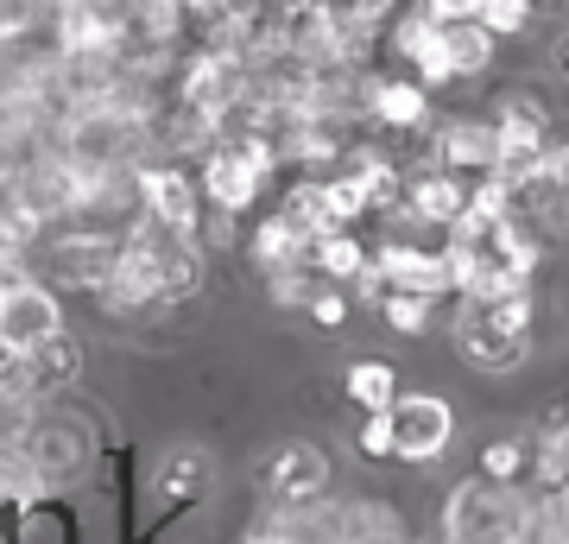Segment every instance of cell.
<instances>
[{"instance_id": "ba28073f", "label": "cell", "mask_w": 569, "mask_h": 544, "mask_svg": "<svg viewBox=\"0 0 569 544\" xmlns=\"http://www.w3.org/2000/svg\"><path fill=\"white\" fill-rule=\"evenodd\" d=\"M63 51L77 63L89 58H114V51H127V20L108 7V0H70L63 7Z\"/></svg>"}, {"instance_id": "d4e9b609", "label": "cell", "mask_w": 569, "mask_h": 544, "mask_svg": "<svg viewBox=\"0 0 569 544\" xmlns=\"http://www.w3.org/2000/svg\"><path fill=\"white\" fill-rule=\"evenodd\" d=\"M430 310H437V304L411 298V291H387V298H380V317H387L399 336H425V329H430Z\"/></svg>"}, {"instance_id": "44dd1931", "label": "cell", "mask_w": 569, "mask_h": 544, "mask_svg": "<svg viewBox=\"0 0 569 544\" xmlns=\"http://www.w3.org/2000/svg\"><path fill=\"white\" fill-rule=\"evenodd\" d=\"M253 260H260L266 273H291V266H305V260H310V247L298 241V235L279 222V216H266L260 235H253Z\"/></svg>"}, {"instance_id": "d6986e66", "label": "cell", "mask_w": 569, "mask_h": 544, "mask_svg": "<svg viewBox=\"0 0 569 544\" xmlns=\"http://www.w3.org/2000/svg\"><path fill=\"white\" fill-rule=\"evenodd\" d=\"M348 399L361 405L367 418H380V412H392V399H399V374H392L387 362H355L348 367Z\"/></svg>"}, {"instance_id": "4316f807", "label": "cell", "mask_w": 569, "mask_h": 544, "mask_svg": "<svg viewBox=\"0 0 569 544\" xmlns=\"http://www.w3.org/2000/svg\"><path fill=\"white\" fill-rule=\"evenodd\" d=\"M430 32H437L430 13H425V7H411L406 20H399V32H392V51H399V58H418V51L430 44Z\"/></svg>"}, {"instance_id": "2e32d148", "label": "cell", "mask_w": 569, "mask_h": 544, "mask_svg": "<svg viewBox=\"0 0 569 544\" xmlns=\"http://www.w3.org/2000/svg\"><path fill=\"white\" fill-rule=\"evenodd\" d=\"M526 463H531V482L545 487V501L550 494H563L569 487V412H550V418L538 424Z\"/></svg>"}, {"instance_id": "6da1fadb", "label": "cell", "mask_w": 569, "mask_h": 544, "mask_svg": "<svg viewBox=\"0 0 569 544\" xmlns=\"http://www.w3.org/2000/svg\"><path fill=\"white\" fill-rule=\"evenodd\" d=\"M526 343H531V291H512V298H462V310H456V348L475 367L507 374V367L526 362Z\"/></svg>"}, {"instance_id": "83f0119b", "label": "cell", "mask_w": 569, "mask_h": 544, "mask_svg": "<svg viewBox=\"0 0 569 544\" xmlns=\"http://www.w3.org/2000/svg\"><path fill=\"white\" fill-rule=\"evenodd\" d=\"M425 13H430V26H468V20H481V0H425Z\"/></svg>"}, {"instance_id": "5bb4252c", "label": "cell", "mask_w": 569, "mask_h": 544, "mask_svg": "<svg viewBox=\"0 0 569 544\" xmlns=\"http://www.w3.org/2000/svg\"><path fill=\"white\" fill-rule=\"evenodd\" d=\"M361 108L373 115V121L399 127V133H411V127L430 121V96H425V89H418V82H392V77L361 82Z\"/></svg>"}, {"instance_id": "f1b7e54d", "label": "cell", "mask_w": 569, "mask_h": 544, "mask_svg": "<svg viewBox=\"0 0 569 544\" xmlns=\"http://www.w3.org/2000/svg\"><path fill=\"white\" fill-rule=\"evenodd\" d=\"M355 444H361V456H373V463H387V456H392V431H387V412H380V418H367V424H361V437H355Z\"/></svg>"}, {"instance_id": "7402d4cb", "label": "cell", "mask_w": 569, "mask_h": 544, "mask_svg": "<svg viewBox=\"0 0 569 544\" xmlns=\"http://www.w3.org/2000/svg\"><path fill=\"white\" fill-rule=\"evenodd\" d=\"M317 184H323V202H329V222L336 228L361 222L367 209H373V202H367V184L355 178V171H336V178H317Z\"/></svg>"}, {"instance_id": "f546056e", "label": "cell", "mask_w": 569, "mask_h": 544, "mask_svg": "<svg viewBox=\"0 0 569 544\" xmlns=\"http://www.w3.org/2000/svg\"><path fill=\"white\" fill-rule=\"evenodd\" d=\"M310 317L323 323V329H342V317H348V298L336 291V285H323V291L310 298Z\"/></svg>"}, {"instance_id": "4dcf8cb0", "label": "cell", "mask_w": 569, "mask_h": 544, "mask_svg": "<svg viewBox=\"0 0 569 544\" xmlns=\"http://www.w3.org/2000/svg\"><path fill=\"white\" fill-rule=\"evenodd\" d=\"M228 7H234V0H178V20H183V13H197V20H222V13H228Z\"/></svg>"}, {"instance_id": "3957f363", "label": "cell", "mask_w": 569, "mask_h": 544, "mask_svg": "<svg viewBox=\"0 0 569 544\" xmlns=\"http://www.w3.org/2000/svg\"><path fill=\"white\" fill-rule=\"evenodd\" d=\"M133 190H140L146 222H152V228L183 235V241H197V235H203V190L183 178L178 165H140V171H133Z\"/></svg>"}, {"instance_id": "30bf717a", "label": "cell", "mask_w": 569, "mask_h": 544, "mask_svg": "<svg viewBox=\"0 0 569 544\" xmlns=\"http://www.w3.org/2000/svg\"><path fill=\"white\" fill-rule=\"evenodd\" d=\"M114 260H121L114 235H63V241H51V273L63 285H82V291H102Z\"/></svg>"}, {"instance_id": "d6a6232c", "label": "cell", "mask_w": 569, "mask_h": 544, "mask_svg": "<svg viewBox=\"0 0 569 544\" xmlns=\"http://www.w3.org/2000/svg\"><path fill=\"white\" fill-rule=\"evenodd\" d=\"M557 77L569 82V32H563V39H557Z\"/></svg>"}, {"instance_id": "277c9868", "label": "cell", "mask_w": 569, "mask_h": 544, "mask_svg": "<svg viewBox=\"0 0 569 544\" xmlns=\"http://www.w3.org/2000/svg\"><path fill=\"white\" fill-rule=\"evenodd\" d=\"M387 431H392V456L399 463H430L449 449V431H456V412H449L437 393H399L387 412Z\"/></svg>"}, {"instance_id": "5b68a950", "label": "cell", "mask_w": 569, "mask_h": 544, "mask_svg": "<svg viewBox=\"0 0 569 544\" xmlns=\"http://www.w3.org/2000/svg\"><path fill=\"white\" fill-rule=\"evenodd\" d=\"M247 89H253V70L234 63V58H209V51H197V58L178 70V101L183 108H197V115H209V121L241 115Z\"/></svg>"}, {"instance_id": "1f68e13d", "label": "cell", "mask_w": 569, "mask_h": 544, "mask_svg": "<svg viewBox=\"0 0 569 544\" xmlns=\"http://www.w3.org/2000/svg\"><path fill=\"white\" fill-rule=\"evenodd\" d=\"M545 216H550V228H563V235H569V190L545 197Z\"/></svg>"}, {"instance_id": "cb8c5ba5", "label": "cell", "mask_w": 569, "mask_h": 544, "mask_svg": "<svg viewBox=\"0 0 569 544\" xmlns=\"http://www.w3.org/2000/svg\"><path fill=\"white\" fill-rule=\"evenodd\" d=\"M475 26H481L488 39H519L531 26V0H481V20Z\"/></svg>"}, {"instance_id": "603a6c76", "label": "cell", "mask_w": 569, "mask_h": 544, "mask_svg": "<svg viewBox=\"0 0 569 544\" xmlns=\"http://www.w3.org/2000/svg\"><path fill=\"white\" fill-rule=\"evenodd\" d=\"M519 475H526V444L519 437H500V444L481 449V482L488 487H512Z\"/></svg>"}, {"instance_id": "8fae6325", "label": "cell", "mask_w": 569, "mask_h": 544, "mask_svg": "<svg viewBox=\"0 0 569 544\" xmlns=\"http://www.w3.org/2000/svg\"><path fill=\"white\" fill-rule=\"evenodd\" d=\"M437 159H443L449 178H488L493 165H500V133H493V121H456L443 127V140H437Z\"/></svg>"}, {"instance_id": "ac0fdd59", "label": "cell", "mask_w": 569, "mask_h": 544, "mask_svg": "<svg viewBox=\"0 0 569 544\" xmlns=\"http://www.w3.org/2000/svg\"><path fill=\"white\" fill-rule=\"evenodd\" d=\"M305 266H310L323 285H355V279H361V266H367V247L355 241L348 228H336V235H323V241L310 247Z\"/></svg>"}, {"instance_id": "9a60e30c", "label": "cell", "mask_w": 569, "mask_h": 544, "mask_svg": "<svg viewBox=\"0 0 569 544\" xmlns=\"http://www.w3.org/2000/svg\"><path fill=\"white\" fill-rule=\"evenodd\" d=\"M468 209V184L449 178V171H425V178L406 184V216L418 222H437V228H456V216Z\"/></svg>"}, {"instance_id": "8992f818", "label": "cell", "mask_w": 569, "mask_h": 544, "mask_svg": "<svg viewBox=\"0 0 569 544\" xmlns=\"http://www.w3.org/2000/svg\"><path fill=\"white\" fill-rule=\"evenodd\" d=\"M146 241V260H152V291H159V304H183L203 291V247L183 241V235H164V228L140 222L133 228Z\"/></svg>"}, {"instance_id": "484cf974", "label": "cell", "mask_w": 569, "mask_h": 544, "mask_svg": "<svg viewBox=\"0 0 569 544\" xmlns=\"http://www.w3.org/2000/svg\"><path fill=\"white\" fill-rule=\"evenodd\" d=\"M323 291V279L310 273V266H291V273H272V298L291 304V310H310V298Z\"/></svg>"}, {"instance_id": "ffe728a7", "label": "cell", "mask_w": 569, "mask_h": 544, "mask_svg": "<svg viewBox=\"0 0 569 544\" xmlns=\"http://www.w3.org/2000/svg\"><path fill=\"white\" fill-rule=\"evenodd\" d=\"M437 39H443V58H449L456 77H481V70L493 63V39L475 20L468 26H437Z\"/></svg>"}, {"instance_id": "4fadbf2b", "label": "cell", "mask_w": 569, "mask_h": 544, "mask_svg": "<svg viewBox=\"0 0 569 544\" xmlns=\"http://www.w3.org/2000/svg\"><path fill=\"white\" fill-rule=\"evenodd\" d=\"M203 487H209V463L197 456V449H178V456H164L159 475H152V513L171 520V513L203 501Z\"/></svg>"}, {"instance_id": "836d02e7", "label": "cell", "mask_w": 569, "mask_h": 544, "mask_svg": "<svg viewBox=\"0 0 569 544\" xmlns=\"http://www.w3.org/2000/svg\"><path fill=\"white\" fill-rule=\"evenodd\" d=\"M247 544H305V538H291V532H260V538H247Z\"/></svg>"}, {"instance_id": "7c38bea8", "label": "cell", "mask_w": 569, "mask_h": 544, "mask_svg": "<svg viewBox=\"0 0 569 544\" xmlns=\"http://www.w3.org/2000/svg\"><path fill=\"white\" fill-rule=\"evenodd\" d=\"M13 374H20V386L32 393V399L63 393V386L82 374V348L70 343V336H51V343H39L32 355H20V362H13Z\"/></svg>"}, {"instance_id": "7a4b0ae2", "label": "cell", "mask_w": 569, "mask_h": 544, "mask_svg": "<svg viewBox=\"0 0 569 544\" xmlns=\"http://www.w3.org/2000/svg\"><path fill=\"white\" fill-rule=\"evenodd\" d=\"M279 171V146L266 140V133H234V140H216L203 159V190L216 202V216H241L247 202L260 197L266 184Z\"/></svg>"}, {"instance_id": "e0dca14e", "label": "cell", "mask_w": 569, "mask_h": 544, "mask_svg": "<svg viewBox=\"0 0 569 544\" xmlns=\"http://www.w3.org/2000/svg\"><path fill=\"white\" fill-rule=\"evenodd\" d=\"M279 222L291 228L305 247H317L323 235H336V222H329V202H323V184H317V178L291 184V190H284V202H279Z\"/></svg>"}, {"instance_id": "52a82bcc", "label": "cell", "mask_w": 569, "mask_h": 544, "mask_svg": "<svg viewBox=\"0 0 569 544\" xmlns=\"http://www.w3.org/2000/svg\"><path fill=\"white\" fill-rule=\"evenodd\" d=\"M260 482L279 506H317L329 494V463H323V449H310V444H279L266 456Z\"/></svg>"}, {"instance_id": "9c48e42d", "label": "cell", "mask_w": 569, "mask_h": 544, "mask_svg": "<svg viewBox=\"0 0 569 544\" xmlns=\"http://www.w3.org/2000/svg\"><path fill=\"white\" fill-rule=\"evenodd\" d=\"M367 260H373V273H380L387 291H411V298H425V304H437L449 291L443 254H425V247H411V241H387L380 254H367Z\"/></svg>"}]
</instances>
